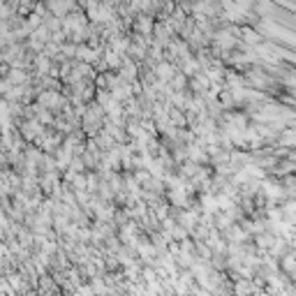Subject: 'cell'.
<instances>
[{"label":"cell","instance_id":"cell-1","mask_svg":"<svg viewBox=\"0 0 296 296\" xmlns=\"http://www.w3.org/2000/svg\"><path fill=\"white\" fill-rule=\"evenodd\" d=\"M157 74H160V79H167V81H169L171 76H174V67H171V65H165V63H162V65L157 67Z\"/></svg>","mask_w":296,"mask_h":296},{"label":"cell","instance_id":"cell-2","mask_svg":"<svg viewBox=\"0 0 296 296\" xmlns=\"http://www.w3.org/2000/svg\"><path fill=\"white\" fill-rule=\"evenodd\" d=\"M137 76V67L132 65V63L125 61V70H123V79H134Z\"/></svg>","mask_w":296,"mask_h":296},{"label":"cell","instance_id":"cell-3","mask_svg":"<svg viewBox=\"0 0 296 296\" xmlns=\"http://www.w3.org/2000/svg\"><path fill=\"white\" fill-rule=\"evenodd\" d=\"M137 25H139V31L141 33H148V31H151V19H146V16H141V21H139V23H137Z\"/></svg>","mask_w":296,"mask_h":296},{"label":"cell","instance_id":"cell-4","mask_svg":"<svg viewBox=\"0 0 296 296\" xmlns=\"http://www.w3.org/2000/svg\"><path fill=\"white\" fill-rule=\"evenodd\" d=\"M236 291H238V294H248V291H250V285H248V282H238Z\"/></svg>","mask_w":296,"mask_h":296}]
</instances>
